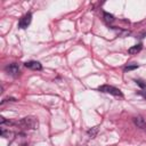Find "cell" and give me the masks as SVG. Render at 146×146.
Masks as SVG:
<instances>
[{
	"label": "cell",
	"instance_id": "obj_1",
	"mask_svg": "<svg viewBox=\"0 0 146 146\" xmlns=\"http://www.w3.org/2000/svg\"><path fill=\"white\" fill-rule=\"evenodd\" d=\"M17 124L19 127H22L23 129H26V130H34L36 129L38 127V120L34 117V116H26V117H23L22 120H19L17 122Z\"/></svg>",
	"mask_w": 146,
	"mask_h": 146
},
{
	"label": "cell",
	"instance_id": "obj_2",
	"mask_svg": "<svg viewBox=\"0 0 146 146\" xmlns=\"http://www.w3.org/2000/svg\"><path fill=\"white\" fill-rule=\"evenodd\" d=\"M98 90L102 91V92H105V94H111L113 96H119V97H123V94L120 89L113 87V86H110V84H103V86H99L98 87Z\"/></svg>",
	"mask_w": 146,
	"mask_h": 146
},
{
	"label": "cell",
	"instance_id": "obj_3",
	"mask_svg": "<svg viewBox=\"0 0 146 146\" xmlns=\"http://www.w3.org/2000/svg\"><path fill=\"white\" fill-rule=\"evenodd\" d=\"M5 71H6V73H7L8 75H11V76H14V78L18 76V75H19V73H21L19 66H18L16 63H13V64L7 65V66H6V68H5Z\"/></svg>",
	"mask_w": 146,
	"mask_h": 146
},
{
	"label": "cell",
	"instance_id": "obj_4",
	"mask_svg": "<svg viewBox=\"0 0 146 146\" xmlns=\"http://www.w3.org/2000/svg\"><path fill=\"white\" fill-rule=\"evenodd\" d=\"M31 21H32V14H31V13L25 14V15L22 16V18L19 19V22H18V27H19V29H26V27L31 24Z\"/></svg>",
	"mask_w": 146,
	"mask_h": 146
},
{
	"label": "cell",
	"instance_id": "obj_5",
	"mask_svg": "<svg viewBox=\"0 0 146 146\" xmlns=\"http://www.w3.org/2000/svg\"><path fill=\"white\" fill-rule=\"evenodd\" d=\"M24 65H25V67H27L30 70H33V71H40L42 68L41 63L38 62V60H30V62H26Z\"/></svg>",
	"mask_w": 146,
	"mask_h": 146
},
{
	"label": "cell",
	"instance_id": "obj_6",
	"mask_svg": "<svg viewBox=\"0 0 146 146\" xmlns=\"http://www.w3.org/2000/svg\"><path fill=\"white\" fill-rule=\"evenodd\" d=\"M133 123H135V125H137V128H140V129L146 128V121L141 116H135L133 117Z\"/></svg>",
	"mask_w": 146,
	"mask_h": 146
},
{
	"label": "cell",
	"instance_id": "obj_7",
	"mask_svg": "<svg viewBox=\"0 0 146 146\" xmlns=\"http://www.w3.org/2000/svg\"><path fill=\"white\" fill-rule=\"evenodd\" d=\"M141 49H143V44H141V43H138V44H136V46L130 47V48L128 49V52L131 54V55H135V54L139 52Z\"/></svg>",
	"mask_w": 146,
	"mask_h": 146
},
{
	"label": "cell",
	"instance_id": "obj_8",
	"mask_svg": "<svg viewBox=\"0 0 146 146\" xmlns=\"http://www.w3.org/2000/svg\"><path fill=\"white\" fill-rule=\"evenodd\" d=\"M104 19L106 23H113L114 22V16L112 14H108V13H104Z\"/></svg>",
	"mask_w": 146,
	"mask_h": 146
},
{
	"label": "cell",
	"instance_id": "obj_9",
	"mask_svg": "<svg viewBox=\"0 0 146 146\" xmlns=\"http://www.w3.org/2000/svg\"><path fill=\"white\" fill-rule=\"evenodd\" d=\"M97 132H98V128H97V127H94V128H91L90 130H88V136H89V138H95V136L97 135Z\"/></svg>",
	"mask_w": 146,
	"mask_h": 146
},
{
	"label": "cell",
	"instance_id": "obj_10",
	"mask_svg": "<svg viewBox=\"0 0 146 146\" xmlns=\"http://www.w3.org/2000/svg\"><path fill=\"white\" fill-rule=\"evenodd\" d=\"M135 82L140 87V88H146V82H144L143 80H139V79H135Z\"/></svg>",
	"mask_w": 146,
	"mask_h": 146
},
{
	"label": "cell",
	"instance_id": "obj_11",
	"mask_svg": "<svg viewBox=\"0 0 146 146\" xmlns=\"http://www.w3.org/2000/svg\"><path fill=\"white\" fill-rule=\"evenodd\" d=\"M137 67H138L137 64H135V65H129V66L124 67V71H131V70H135V68H137Z\"/></svg>",
	"mask_w": 146,
	"mask_h": 146
},
{
	"label": "cell",
	"instance_id": "obj_12",
	"mask_svg": "<svg viewBox=\"0 0 146 146\" xmlns=\"http://www.w3.org/2000/svg\"><path fill=\"white\" fill-rule=\"evenodd\" d=\"M138 94H139V95H140L141 97H144V98L146 99V91H139Z\"/></svg>",
	"mask_w": 146,
	"mask_h": 146
}]
</instances>
